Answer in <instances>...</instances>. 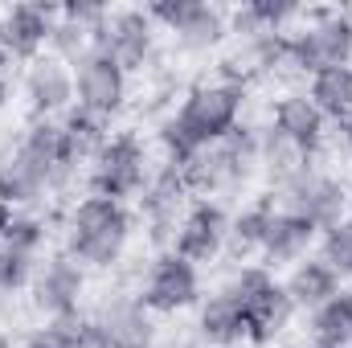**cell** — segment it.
I'll list each match as a JSON object with an SVG mask.
<instances>
[{"instance_id":"1","label":"cell","mask_w":352,"mask_h":348,"mask_svg":"<svg viewBox=\"0 0 352 348\" xmlns=\"http://www.w3.org/2000/svg\"><path fill=\"white\" fill-rule=\"evenodd\" d=\"M135 226L140 221H135L131 205L87 193L74 205H66L62 250L78 262L87 274H115L123 266V259L131 254Z\"/></svg>"},{"instance_id":"2","label":"cell","mask_w":352,"mask_h":348,"mask_svg":"<svg viewBox=\"0 0 352 348\" xmlns=\"http://www.w3.org/2000/svg\"><path fill=\"white\" fill-rule=\"evenodd\" d=\"M258 152H263V127L242 119L221 144L197 148L180 164V176L197 201H234V197L250 193V184L263 173Z\"/></svg>"},{"instance_id":"3","label":"cell","mask_w":352,"mask_h":348,"mask_svg":"<svg viewBox=\"0 0 352 348\" xmlns=\"http://www.w3.org/2000/svg\"><path fill=\"white\" fill-rule=\"evenodd\" d=\"M246 107H250L246 87L226 78H201V83H188L180 102L168 111V119L188 148H209V144H221L246 119Z\"/></svg>"},{"instance_id":"4","label":"cell","mask_w":352,"mask_h":348,"mask_svg":"<svg viewBox=\"0 0 352 348\" xmlns=\"http://www.w3.org/2000/svg\"><path fill=\"white\" fill-rule=\"evenodd\" d=\"M156 173L152 164V148L140 131L123 127V131H111V140L102 144V152L90 160L87 168V193L94 197H111V201H140V193L148 188V180Z\"/></svg>"},{"instance_id":"5","label":"cell","mask_w":352,"mask_h":348,"mask_svg":"<svg viewBox=\"0 0 352 348\" xmlns=\"http://www.w3.org/2000/svg\"><path fill=\"white\" fill-rule=\"evenodd\" d=\"M148 17L173 37V50L184 58L221 54L230 41V12L205 0H156L148 4Z\"/></svg>"},{"instance_id":"6","label":"cell","mask_w":352,"mask_h":348,"mask_svg":"<svg viewBox=\"0 0 352 348\" xmlns=\"http://www.w3.org/2000/svg\"><path fill=\"white\" fill-rule=\"evenodd\" d=\"M287 37L303 78L332 66H352V8H303L299 25Z\"/></svg>"},{"instance_id":"7","label":"cell","mask_w":352,"mask_h":348,"mask_svg":"<svg viewBox=\"0 0 352 348\" xmlns=\"http://www.w3.org/2000/svg\"><path fill=\"white\" fill-rule=\"evenodd\" d=\"M274 205L283 213H295L299 221H307L316 234L340 226L349 217V205H352V188L344 176H336L332 168L324 164H311L307 173H299L291 184H283L278 193H270Z\"/></svg>"},{"instance_id":"8","label":"cell","mask_w":352,"mask_h":348,"mask_svg":"<svg viewBox=\"0 0 352 348\" xmlns=\"http://www.w3.org/2000/svg\"><path fill=\"white\" fill-rule=\"evenodd\" d=\"M90 45L115 58L127 74H148L160 66V25L148 8H107V21Z\"/></svg>"},{"instance_id":"9","label":"cell","mask_w":352,"mask_h":348,"mask_svg":"<svg viewBox=\"0 0 352 348\" xmlns=\"http://www.w3.org/2000/svg\"><path fill=\"white\" fill-rule=\"evenodd\" d=\"M144 307L152 316H184V312H197V303L205 299V279H201V266H192L188 259H180L176 250H156L148 266H144V279H140V291Z\"/></svg>"},{"instance_id":"10","label":"cell","mask_w":352,"mask_h":348,"mask_svg":"<svg viewBox=\"0 0 352 348\" xmlns=\"http://www.w3.org/2000/svg\"><path fill=\"white\" fill-rule=\"evenodd\" d=\"M192 201H197V197L188 193L180 168L156 164L148 188H144L140 201H135V221L144 226V238H148L152 250H173L176 230H180V221H184V213H188Z\"/></svg>"},{"instance_id":"11","label":"cell","mask_w":352,"mask_h":348,"mask_svg":"<svg viewBox=\"0 0 352 348\" xmlns=\"http://www.w3.org/2000/svg\"><path fill=\"white\" fill-rule=\"evenodd\" d=\"M70 70H74V107H78V111L98 115V119H107V123L127 111L131 74H127L115 58H107L102 50L90 45L82 58L70 62Z\"/></svg>"},{"instance_id":"12","label":"cell","mask_w":352,"mask_h":348,"mask_svg":"<svg viewBox=\"0 0 352 348\" xmlns=\"http://www.w3.org/2000/svg\"><path fill=\"white\" fill-rule=\"evenodd\" d=\"M94 320V328L102 332V340L111 348H156L160 345V328H156V316L144 307V299L127 287H107L94 307L87 312Z\"/></svg>"},{"instance_id":"13","label":"cell","mask_w":352,"mask_h":348,"mask_svg":"<svg viewBox=\"0 0 352 348\" xmlns=\"http://www.w3.org/2000/svg\"><path fill=\"white\" fill-rule=\"evenodd\" d=\"M87 287L90 274L70 259L66 250H54L37 262V274L29 283V312L41 316V320H62V316H74L82 312L87 303Z\"/></svg>"},{"instance_id":"14","label":"cell","mask_w":352,"mask_h":348,"mask_svg":"<svg viewBox=\"0 0 352 348\" xmlns=\"http://www.w3.org/2000/svg\"><path fill=\"white\" fill-rule=\"evenodd\" d=\"M16 90L25 98L29 119H62L74 107V70H70V62L41 54L37 62H29L21 70Z\"/></svg>"},{"instance_id":"15","label":"cell","mask_w":352,"mask_h":348,"mask_svg":"<svg viewBox=\"0 0 352 348\" xmlns=\"http://www.w3.org/2000/svg\"><path fill=\"white\" fill-rule=\"evenodd\" d=\"M266 127H274L278 135H287L291 144H299L311 160L328 156V140H332V123L320 115V107L307 98V90H283L270 98V115Z\"/></svg>"},{"instance_id":"16","label":"cell","mask_w":352,"mask_h":348,"mask_svg":"<svg viewBox=\"0 0 352 348\" xmlns=\"http://www.w3.org/2000/svg\"><path fill=\"white\" fill-rule=\"evenodd\" d=\"M226 238H230V205L226 201H192L176 230L173 250L192 266H213L226 259Z\"/></svg>"},{"instance_id":"17","label":"cell","mask_w":352,"mask_h":348,"mask_svg":"<svg viewBox=\"0 0 352 348\" xmlns=\"http://www.w3.org/2000/svg\"><path fill=\"white\" fill-rule=\"evenodd\" d=\"M58 8L54 4H12L0 8V54L8 62H37L50 45Z\"/></svg>"},{"instance_id":"18","label":"cell","mask_w":352,"mask_h":348,"mask_svg":"<svg viewBox=\"0 0 352 348\" xmlns=\"http://www.w3.org/2000/svg\"><path fill=\"white\" fill-rule=\"evenodd\" d=\"M192 336L205 348H238L246 345V307L226 287H213L192 312Z\"/></svg>"},{"instance_id":"19","label":"cell","mask_w":352,"mask_h":348,"mask_svg":"<svg viewBox=\"0 0 352 348\" xmlns=\"http://www.w3.org/2000/svg\"><path fill=\"white\" fill-rule=\"evenodd\" d=\"M242 307H246V345H250V348L278 345V340L291 332L295 316H299V307L291 303V295H287L283 279H274L266 291H258L254 299H246Z\"/></svg>"},{"instance_id":"20","label":"cell","mask_w":352,"mask_h":348,"mask_svg":"<svg viewBox=\"0 0 352 348\" xmlns=\"http://www.w3.org/2000/svg\"><path fill=\"white\" fill-rule=\"evenodd\" d=\"M316 242H320V234L307 226V221H299L295 213H283V209H274V217H270V226H266V238H263V250H258V262H263L266 270H291L295 262H303L311 250H316Z\"/></svg>"},{"instance_id":"21","label":"cell","mask_w":352,"mask_h":348,"mask_svg":"<svg viewBox=\"0 0 352 348\" xmlns=\"http://www.w3.org/2000/svg\"><path fill=\"white\" fill-rule=\"evenodd\" d=\"M274 197L263 193V197H250L238 213H230V238H226V259L234 266L242 262H254L258 250H263V238H266V226L274 217Z\"/></svg>"},{"instance_id":"22","label":"cell","mask_w":352,"mask_h":348,"mask_svg":"<svg viewBox=\"0 0 352 348\" xmlns=\"http://www.w3.org/2000/svg\"><path fill=\"white\" fill-rule=\"evenodd\" d=\"M230 12V41H246V37H263V33H291L303 17L299 4L287 0H246Z\"/></svg>"},{"instance_id":"23","label":"cell","mask_w":352,"mask_h":348,"mask_svg":"<svg viewBox=\"0 0 352 348\" xmlns=\"http://www.w3.org/2000/svg\"><path fill=\"white\" fill-rule=\"evenodd\" d=\"M283 287H287V295H291V303H295L299 312H316V307H324L332 295H340L344 279L320 259V254H307L303 262H295V266L287 270Z\"/></svg>"},{"instance_id":"24","label":"cell","mask_w":352,"mask_h":348,"mask_svg":"<svg viewBox=\"0 0 352 348\" xmlns=\"http://www.w3.org/2000/svg\"><path fill=\"white\" fill-rule=\"evenodd\" d=\"M258 164H263V180H266V193H278L283 184H291L299 173H307L311 164H320V160H311L299 144H291L287 135H278L274 127H266L263 123V152H258Z\"/></svg>"},{"instance_id":"25","label":"cell","mask_w":352,"mask_h":348,"mask_svg":"<svg viewBox=\"0 0 352 348\" xmlns=\"http://www.w3.org/2000/svg\"><path fill=\"white\" fill-rule=\"evenodd\" d=\"M303 340L311 348H352V287H340V295L307 312Z\"/></svg>"},{"instance_id":"26","label":"cell","mask_w":352,"mask_h":348,"mask_svg":"<svg viewBox=\"0 0 352 348\" xmlns=\"http://www.w3.org/2000/svg\"><path fill=\"white\" fill-rule=\"evenodd\" d=\"M62 140H66V156H70V164L87 176L90 160H94V156L102 152V144L111 140V123L98 119V115L78 111V107H70V111L62 115Z\"/></svg>"},{"instance_id":"27","label":"cell","mask_w":352,"mask_h":348,"mask_svg":"<svg viewBox=\"0 0 352 348\" xmlns=\"http://www.w3.org/2000/svg\"><path fill=\"white\" fill-rule=\"evenodd\" d=\"M307 98L320 107V115L328 123H340L352 115V66H332L307 78Z\"/></svg>"},{"instance_id":"28","label":"cell","mask_w":352,"mask_h":348,"mask_svg":"<svg viewBox=\"0 0 352 348\" xmlns=\"http://www.w3.org/2000/svg\"><path fill=\"white\" fill-rule=\"evenodd\" d=\"M87 324H90L87 312L62 316V320H41V324L25 336V345H29V348H82Z\"/></svg>"},{"instance_id":"29","label":"cell","mask_w":352,"mask_h":348,"mask_svg":"<svg viewBox=\"0 0 352 348\" xmlns=\"http://www.w3.org/2000/svg\"><path fill=\"white\" fill-rule=\"evenodd\" d=\"M37 254H29V250H21V246H12L8 238H0V295H21V291H29V283H33V274H37Z\"/></svg>"},{"instance_id":"30","label":"cell","mask_w":352,"mask_h":348,"mask_svg":"<svg viewBox=\"0 0 352 348\" xmlns=\"http://www.w3.org/2000/svg\"><path fill=\"white\" fill-rule=\"evenodd\" d=\"M316 254L328 262V266L344 279V287H349V283H352V217H344L340 226H332V230H324V234H320Z\"/></svg>"},{"instance_id":"31","label":"cell","mask_w":352,"mask_h":348,"mask_svg":"<svg viewBox=\"0 0 352 348\" xmlns=\"http://www.w3.org/2000/svg\"><path fill=\"white\" fill-rule=\"evenodd\" d=\"M328 152H340L344 160L352 164V115L349 119H340V123H332V140H328Z\"/></svg>"},{"instance_id":"32","label":"cell","mask_w":352,"mask_h":348,"mask_svg":"<svg viewBox=\"0 0 352 348\" xmlns=\"http://www.w3.org/2000/svg\"><path fill=\"white\" fill-rule=\"evenodd\" d=\"M156 348H205L197 336H184V332H176V336H160V345Z\"/></svg>"},{"instance_id":"33","label":"cell","mask_w":352,"mask_h":348,"mask_svg":"<svg viewBox=\"0 0 352 348\" xmlns=\"http://www.w3.org/2000/svg\"><path fill=\"white\" fill-rule=\"evenodd\" d=\"M12 217H16V209H12V205H4V201H0V238H4V234H8V226H12Z\"/></svg>"},{"instance_id":"34","label":"cell","mask_w":352,"mask_h":348,"mask_svg":"<svg viewBox=\"0 0 352 348\" xmlns=\"http://www.w3.org/2000/svg\"><path fill=\"white\" fill-rule=\"evenodd\" d=\"M0 348H12V332H4V328H0Z\"/></svg>"},{"instance_id":"35","label":"cell","mask_w":352,"mask_h":348,"mask_svg":"<svg viewBox=\"0 0 352 348\" xmlns=\"http://www.w3.org/2000/svg\"><path fill=\"white\" fill-rule=\"evenodd\" d=\"M8 70H12V62H8V58L0 54V74H8Z\"/></svg>"},{"instance_id":"36","label":"cell","mask_w":352,"mask_h":348,"mask_svg":"<svg viewBox=\"0 0 352 348\" xmlns=\"http://www.w3.org/2000/svg\"><path fill=\"white\" fill-rule=\"evenodd\" d=\"M12 348H29V345H25V340H21V345H12Z\"/></svg>"},{"instance_id":"37","label":"cell","mask_w":352,"mask_h":348,"mask_svg":"<svg viewBox=\"0 0 352 348\" xmlns=\"http://www.w3.org/2000/svg\"><path fill=\"white\" fill-rule=\"evenodd\" d=\"M349 217H352V205H349Z\"/></svg>"}]
</instances>
